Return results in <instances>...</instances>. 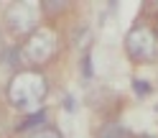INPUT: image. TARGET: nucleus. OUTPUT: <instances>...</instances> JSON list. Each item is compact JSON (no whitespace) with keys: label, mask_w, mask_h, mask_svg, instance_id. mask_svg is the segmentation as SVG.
Here are the masks:
<instances>
[{"label":"nucleus","mask_w":158,"mask_h":138,"mask_svg":"<svg viewBox=\"0 0 158 138\" xmlns=\"http://www.w3.org/2000/svg\"><path fill=\"white\" fill-rule=\"evenodd\" d=\"M46 92H48L46 77L36 69H23V72L13 74V80L8 82V102L18 110H26L28 115L38 113Z\"/></svg>","instance_id":"1"},{"label":"nucleus","mask_w":158,"mask_h":138,"mask_svg":"<svg viewBox=\"0 0 158 138\" xmlns=\"http://www.w3.org/2000/svg\"><path fill=\"white\" fill-rule=\"evenodd\" d=\"M125 51L138 64L158 62V33L151 26H133L125 36Z\"/></svg>","instance_id":"2"},{"label":"nucleus","mask_w":158,"mask_h":138,"mask_svg":"<svg viewBox=\"0 0 158 138\" xmlns=\"http://www.w3.org/2000/svg\"><path fill=\"white\" fill-rule=\"evenodd\" d=\"M56 36L51 31H46V28H36L33 33H28L26 36V41L21 46V56H23V62L28 64H46V62H51V59L56 56Z\"/></svg>","instance_id":"3"},{"label":"nucleus","mask_w":158,"mask_h":138,"mask_svg":"<svg viewBox=\"0 0 158 138\" xmlns=\"http://www.w3.org/2000/svg\"><path fill=\"white\" fill-rule=\"evenodd\" d=\"M38 5L36 3H13L10 8L5 11V21L8 28L15 33H33L36 26H38Z\"/></svg>","instance_id":"4"},{"label":"nucleus","mask_w":158,"mask_h":138,"mask_svg":"<svg viewBox=\"0 0 158 138\" xmlns=\"http://www.w3.org/2000/svg\"><path fill=\"white\" fill-rule=\"evenodd\" d=\"M97 138H130V131L120 123H105L97 133Z\"/></svg>","instance_id":"5"},{"label":"nucleus","mask_w":158,"mask_h":138,"mask_svg":"<svg viewBox=\"0 0 158 138\" xmlns=\"http://www.w3.org/2000/svg\"><path fill=\"white\" fill-rule=\"evenodd\" d=\"M44 118H46V113H44V110L31 113V115H26V120L18 125V128H33V125H41V123H44Z\"/></svg>","instance_id":"6"},{"label":"nucleus","mask_w":158,"mask_h":138,"mask_svg":"<svg viewBox=\"0 0 158 138\" xmlns=\"http://www.w3.org/2000/svg\"><path fill=\"white\" fill-rule=\"evenodd\" d=\"M28 138H61V133H59L56 128H51V125H44V128H38L36 133H31Z\"/></svg>","instance_id":"7"},{"label":"nucleus","mask_w":158,"mask_h":138,"mask_svg":"<svg viewBox=\"0 0 158 138\" xmlns=\"http://www.w3.org/2000/svg\"><path fill=\"white\" fill-rule=\"evenodd\" d=\"M38 8H44V11H48V13H56V11H64L66 3H41Z\"/></svg>","instance_id":"8"},{"label":"nucleus","mask_w":158,"mask_h":138,"mask_svg":"<svg viewBox=\"0 0 158 138\" xmlns=\"http://www.w3.org/2000/svg\"><path fill=\"white\" fill-rule=\"evenodd\" d=\"M148 90H151V87H148L145 82H138V80H135V92H138V95H145Z\"/></svg>","instance_id":"9"},{"label":"nucleus","mask_w":158,"mask_h":138,"mask_svg":"<svg viewBox=\"0 0 158 138\" xmlns=\"http://www.w3.org/2000/svg\"><path fill=\"white\" fill-rule=\"evenodd\" d=\"M140 138H156V136H148V133H145V136H140Z\"/></svg>","instance_id":"10"}]
</instances>
